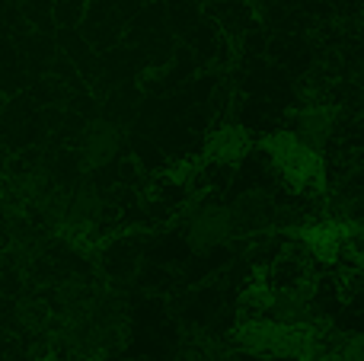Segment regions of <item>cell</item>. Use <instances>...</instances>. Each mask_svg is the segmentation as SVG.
<instances>
[{"mask_svg":"<svg viewBox=\"0 0 364 361\" xmlns=\"http://www.w3.org/2000/svg\"><path fill=\"white\" fill-rule=\"evenodd\" d=\"M182 237H186V243L195 253H211V249L227 247L237 237L230 205L208 202V198L205 202H192L182 211Z\"/></svg>","mask_w":364,"mask_h":361,"instance_id":"1","label":"cell"},{"mask_svg":"<svg viewBox=\"0 0 364 361\" xmlns=\"http://www.w3.org/2000/svg\"><path fill=\"white\" fill-rule=\"evenodd\" d=\"M119 151H122L119 125H112V122H106V119H96L83 128L77 153H80V163L87 166V170H102V166H109L119 157Z\"/></svg>","mask_w":364,"mask_h":361,"instance_id":"2","label":"cell"},{"mask_svg":"<svg viewBox=\"0 0 364 361\" xmlns=\"http://www.w3.org/2000/svg\"><path fill=\"white\" fill-rule=\"evenodd\" d=\"M291 131H294L307 147H314V151L323 153L329 144V138H333V131H336V109L329 106V102H320V99L304 102V106L294 112V128H291Z\"/></svg>","mask_w":364,"mask_h":361,"instance_id":"3","label":"cell"}]
</instances>
